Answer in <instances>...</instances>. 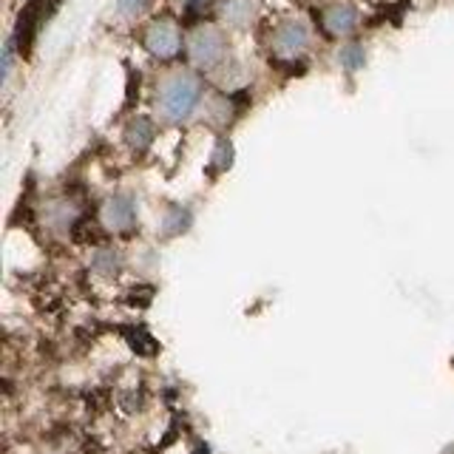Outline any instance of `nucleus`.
<instances>
[{"label":"nucleus","mask_w":454,"mask_h":454,"mask_svg":"<svg viewBox=\"0 0 454 454\" xmlns=\"http://www.w3.org/2000/svg\"><path fill=\"white\" fill-rule=\"evenodd\" d=\"M202 97V82L193 74H176L162 82L160 89V114L168 122L188 120Z\"/></svg>","instance_id":"obj_1"},{"label":"nucleus","mask_w":454,"mask_h":454,"mask_svg":"<svg viewBox=\"0 0 454 454\" xmlns=\"http://www.w3.org/2000/svg\"><path fill=\"white\" fill-rule=\"evenodd\" d=\"M188 51H191V60L199 68H216L224 60L227 46H224V37H222L219 28L202 26V28H196V32L191 35Z\"/></svg>","instance_id":"obj_2"},{"label":"nucleus","mask_w":454,"mask_h":454,"mask_svg":"<svg viewBox=\"0 0 454 454\" xmlns=\"http://www.w3.org/2000/svg\"><path fill=\"white\" fill-rule=\"evenodd\" d=\"M145 49L160 57V60H170V57H176L179 49H182V35L176 23L170 20H153L148 28H145Z\"/></svg>","instance_id":"obj_3"},{"label":"nucleus","mask_w":454,"mask_h":454,"mask_svg":"<svg viewBox=\"0 0 454 454\" xmlns=\"http://www.w3.org/2000/svg\"><path fill=\"white\" fill-rule=\"evenodd\" d=\"M103 222L108 231H117V233H125V231H131L134 222H137V205H134V199L128 196V193H117V196H111L106 207H103Z\"/></svg>","instance_id":"obj_4"},{"label":"nucleus","mask_w":454,"mask_h":454,"mask_svg":"<svg viewBox=\"0 0 454 454\" xmlns=\"http://www.w3.org/2000/svg\"><path fill=\"white\" fill-rule=\"evenodd\" d=\"M307 43H309L307 26L301 20H287V23L278 26V32L273 37V49L278 57H295L307 49Z\"/></svg>","instance_id":"obj_5"},{"label":"nucleus","mask_w":454,"mask_h":454,"mask_svg":"<svg viewBox=\"0 0 454 454\" xmlns=\"http://www.w3.org/2000/svg\"><path fill=\"white\" fill-rule=\"evenodd\" d=\"M355 23H358V12L349 4H335L324 12V28H326V35H333V37L349 35Z\"/></svg>","instance_id":"obj_6"},{"label":"nucleus","mask_w":454,"mask_h":454,"mask_svg":"<svg viewBox=\"0 0 454 454\" xmlns=\"http://www.w3.org/2000/svg\"><path fill=\"white\" fill-rule=\"evenodd\" d=\"M153 134H156V128L148 117H134L125 128V142H128V148L139 153L153 142Z\"/></svg>","instance_id":"obj_7"},{"label":"nucleus","mask_w":454,"mask_h":454,"mask_svg":"<svg viewBox=\"0 0 454 454\" xmlns=\"http://www.w3.org/2000/svg\"><path fill=\"white\" fill-rule=\"evenodd\" d=\"M253 18V0H227L224 4V20L241 28V26H247Z\"/></svg>","instance_id":"obj_8"},{"label":"nucleus","mask_w":454,"mask_h":454,"mask_svg":"<svg viewBox=\"0 0 454 454\" xmlns=\"http://www.w3.org/2000/svg\"><path fill=\"white\" fill-rule=\"evenodd\" d=\"M188 222H191V216L184 213V207H174V210L168 213V219H165V233L168 236L182 233L184 227H188Z\"/></svg>","instance_id":"obj_9"},{"label":"nucleus","mask_w":454,"mask_h":454,"mask_svg":"<svg viewBox=\"0 0 454 454\" xmlns=\"http://www.w3.org/2000/svg\"><path fill=\"white\" fill-rule=\"evenodd\" d=\"M338 60H340V66L349 68V71L361 68V66H364V49H361V46H347V49H340Z\"/></svg>","instance_id":"obj_10"},{"label":"nucleus","mask_w":454,"mask_h":454,"mask_svg":"<svg viewBox=\"0 0 454 454\" xmlns=\"http://www.w3.org/2000/svg\"><path fill=\"white\" fill-rule=\"evenodd\" d=\"M128 338H131V347L137 349V352H142V355H153L156 352V340L145 333V330H131L128 333Z\"/></svg>","instance_id":"obj_11"},{"label":"nucleus","mask_w":454,"mask_h":454,"mask_svg":"<svg viewBox=\"0 0 454 454\" xmlns=\"http://www.w3.org/2000/svg\"><path fill=\"white\" fill-rule=\"evenodd\" d=\"M231 162H233V145L227 139H222L216 145V153H213V165L224 170V168H231Z\"/></svg>","instance_id":"obj_12"},{"label":"nucleus","mask_w":454,"mask_h":454,"mask_svg":"<svg viewBox=\"0 0 454 454\" xmlns=\"http://www.w3.org/2000/svg\"><path fill=\"white\" fill-rule=\"evenodd\" d=\"M94 267L99 270V273H106V276L117 273V270H120L117 253H99V255H97V262H94Z\"/></svg>","instance_id":"obj_13"},{"label":"nucleus","mask_w":454,"mask_h":454,"mask_svg":"<svg viewBox=\"0 0 454 454\" xmlns=\"http://www.w3.org/2000/svg\"><path fill=\"white\" fill-rule=\"evenodd\" d=\"M117 6L125 18H134V14H142L151 6V0H117Z\"/></svg>","instance_id":"obj_14"},{"label":"nucleus","mask_w":454,"mask_h":454,"mask_svg":"<svg viewBox=\"0 0 454 454\" xmlns=\"http://www.w3.org/2000/svg\"><path fill=\"white\" fill-rule=\"evenodd\" d=\"M210 6H213V0H184V14H188V18H202Z\"/></svg>","instance_id":"obj_15"},{"label":"nucleus","mask_w":454,"mask_h":454,"mask_svg":"<svg viewBox=\"0 0 454 454\" xmlns=\"http://www.w3.org/2000/svg\"><path fill=\"white\" fill-rule=\"evenodd\" d=\"M12 60H14V40H6V46H4V80L12 71Z\"/></svg>","instance_id":"obj_16"}]
</instances>
